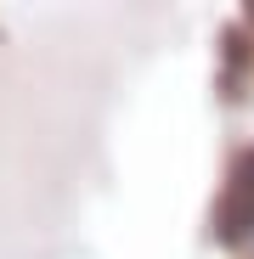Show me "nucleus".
<instances>
[{"label": "nucleus", "mask_w": 254, "mask_h": 259, "mask_svg": "<svg viewBox=\"0 0 254 259\" xmlns=\"http://www.w3.org/2000/svg\"><path fill=\"white\" fill-rule=\"evenodd\" d=\"M221 226H226V237H243V231L254 226V158L237 163V192H232V203L221 208Z\"/></svg>", "instance_id": "obj_1"}]
</instances>
